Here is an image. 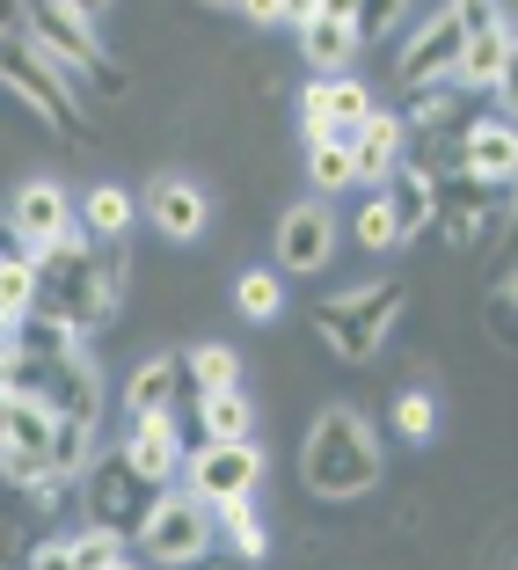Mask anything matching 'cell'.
<instances>
[{
    "instance_id": "cell-1",
    "label": "cell",
    "mask_w": 518,
    "mask_h": 570,
    "mask_svg": "<svg viewBox=\"0 0 518 570\" xmlns=\"http://www.w3.org/2000/svg\"><path fill=\"white\" fill-rule=\"evenodd\" d=\"M30 256V315L67 322L73 336L102 330L118 315V293H124V242H51V249H22Z\"/></svg>"
},
{
    "instance_id": "cell-2",
    "label": "cell",
    "mask_w": 518,
    "mask_h": 570,
    "mask_svg": "<svg viewBox=\"0 0 518 570\" xmlns=\"http://www.w3.org/2000/svg\"><path fill=\"white\" fill-rule=\"evenodd\" d=\"M300 475H307V490L329 498V504L366 498V490L380 483V439H372V424L358 417V410H321L307 446H300Z\"/></svg>"
},
{
    "instance_id": "cell-3",
    "label": "cell",
    "mask_w": 518,
    "mask_h": 570,
    "mask_svg": "<svg viewBox=\"0 0 518 570\" xmlns=\"http://www.w3.org/2000/svg\"><path fill=\"white\" fill-rule=\"evenodd\" d=\"M73 490H81V504H88V527H102V534H118V541H132L139 527H147L153 498H161V483L139 475L132 461H124V446H96L88 469L73 475Z\"/></svg>"
},
{
    "instance_id": "cell-4",
    "label": "cell",
    "mask_w": 518,
    "mask_h": 570,
    "mask_svg": "<svg viewBox=\"0 0 518 570\" xmlns=\"http://www.w3.org/2000/svg\"><path fill=\"white\" fill-rule=\"evenodd\" d=\"M0 387L22 395V403H44L51 417H96L102 410V381L81 352L30 358V352H16V344H0Z\"/></svg>"
},
{
    "instance_id": "cell-5",
    "label": "cell",
    "mask_w": 518,
    "mask_h": 570,
    "mask_svg": "<svg viewBox=\"0 0 518 570\" xmlns=\"http://www.w3.org/2000/svg\"><path fill=\"white\" fill-rule=\"evenodd\" d=\"M0 88H16V96L30 102L37 118H44L59 139H73V147H88V139H96V125H88L81 96H73L67 73L51 67V59L30 45V37H0Z\"/></svg>"
},
{
    "instance_id": "cell-6",
    "label": "cell",
    "mask_w": 518,
    "mask_h": 570,
    "mask_svg": "<svg viewBox=\"0 0 518 570\" xmlns=\"http://www.w3.org/2000/svg\"><path fill=\"white\" fill-rule=\"evenodd\" d=\"M395 315H401V285H358V293H336V301L315 307V336L336 358L366 366V358H380Z\"/></svg>"
},
{
    "instance_id": "cell-7",
    "label": "cell",
    "mask_w": 518,
    "mask_h": 570,
    "mask_svg": "<svg viewBox=\"0 0 518 570\" xmlns=\"http://www.w3.org/2000/svg\"><path fill=\"white\" fill-rule=\"evenodd\" d=\"M22 30H30V45L44 51V59H51L59 73H88V81H96L102 96H124V88H132V73L102 59V37H96V22L67 16L59 0H30V22H22Z\"/></svg>"
},
{
    "instance_id": "cell-8",
    "label": "cell",
    "mask_w": 518,
    "mask_h": 570,
    "mask_svg": "<svg viewBox=\"0 0 518 570\" xmlns=\"http://www.w3.org/2000/svg\"><path fill=\"white\" fill-rule=\"evenodd\" d=\"M132 541L153 556V563L190 570V563H198V556L219 541V534H212V504H198L190 490H183V498H168V490H161V498H153V512H147V527H139Z\"/></svg>"
},
{
    "instance_id": "cell-9",
    "label": "cell",
    "mask_w": 518,
    "mask_h": 570,
    "mask_svg": "<svg viewBox=\"0 0 518 570\" xmlns=\"http://www.w3.org/2000/svg\"><path fill=\"white\" fill-rule=\"evenodd\" d=\"M183 475H190V498L198 504L256 498V483H263V453H256V439H198V446L183 453Z\"/></svg>"
},
{
    "instance_id": "cell-10",
    "label": "cell",
    "mask_w": 518,
    "mask_h": 570,
    "mask_svg": "<svg viewBox=\"0 0 518 570\" xmlns=\"http://www.w3.org/2000/svg\"><path fill=\"white\" fill-rule=\"evenodd\" d=\"M329 256H336V213L321 198L292 205L278 219V271L285 278H315V271H329Z\"/></svg>"
},
{
    "instance_id": "cell-11",
    "label": "cell",
    "mask_w": 518,
    "mask_h": 570,
    "mask_svg": "<svg viewBox=\"0 0 518 570\" xmlns=\"http://www.w3.org/2000/svg\"><path fill=\"white\" fill-rule=\"evenodd\" d=\"M460 22H452V8H438L431 22H424L409 45H401V59H395V88L409 96V88H431V81H452V67H460Z\"/></svg>"
},
{
    "instance_id": "cell-12",
    "label": "cell",
    "mask_w": 518,
    "mask_h": 570,
    "mask_svg": "<svg viewBox=\"0 0 518 570\" xmlns=\"http://www.w3.org/2000/svg\"><path fill=\"white\" fill-rule=\"evenodd\" d=\"M343 147H351L358 184H372V190H380L387 176H395V168L409 161V118H395V110H372V118L358 125V132L343 139Z\"/></svg>"
},
{
    "instance_id": "cell-13",
    "label": "cell",
    "mask_w": 518,
    "mask_h": 570,
    "mask_svg": "<svg viewBox=\"0 0 518 570\" xmlns=\"http://www.w3.org/2000/svg\"><path fill=\"white\" fill-rule=\"evenodd\" d=\"M8 227L22 235V249H51V242L73 235V198L59 184H22L8 205Z\"/></svg>"
},
{
    "instance_id": "cell-14",
    "label": "cell",
    "mask_w": 518,
    "mask_h": 570,
    "mask_svg": "<svg viewBox=\"0 0 518 570\" xmlns=\"http://www.w3.org/2000/svg\"><path fill=\"white\" fill-rule=\"evenodd\" d=\"M124 461H132L139 475H153V483L168 490V475L183 469V432H176V417H168V410H132V432H124Z\"/></svg>"
},
{
    "instance_id": "cell-15",
    "label": "cell",
    "mask_w": 518,
    "mask_h": 570,
    "mask_svg": "<svg viewBox=\"0 0 518 570\" xmlns=\"http://www.w3.org/2000/svg\"><path fill=\"white\" fill-rule=\"evenodd\" d=\"M147 219L161 227L168 242H198V235H205V219H212V198H205V184H190V176H153Z\"/></svg>"
},
{
    "instance_id": "cell-16",
    "label": "cell",
    "mask_w": 518,
    "mask_h": 570,
    "mask_svg": "<svg viewBox=\"0 0 518 570\" xmlns=\"http://www.w3.org/2000/svg\"><path fill=\"white\" fill-rule=\"evenodd\" d=\"M460 168H468V184L482 190H504L518 176V132L504 118H482L468 125V139H460Z\"/></svg>"
},
{
    "instance_id": "cell-17",
    "label": "cell",
    "mask_w": 518,
    "mask_h": 570,
    "mask_svg": "<svg viewBox=\"0 0 518 570\" xmlns=\"http://www.w3.org/2000/svg\"><path fill=\"white\" fill-rule=\"evenodd\" d=\"M431 198H438V176L431 168H409V161L380 184V205H387V219H395V242H417L424 227H431Z\"/></svg>"
},
{
    "instance_id": "cell-18",
    "label": "cell",
    "mask_w": 518,
    "mask_h": 570,
    "mask_svg": "<svg viewBox=\"0 0 518 570\" xmlns=\"http://www.w3.org/2000/svg\"><path fill=\"white\" fill-rule=\"evenodd\" d=\"M504 81H511V22L475 30L460 45V67H452V88H504Z\"/></svg>"
},
{
    "instance_id": "cell-19",
    "label": "cell",
    "mask_w": 518,
    "mask_h": 570,
    "mask_svg": "<svg viewBox=\"0 0 518 570\" xmlns=\"http://www.w3.org/2000/svg\"><path fill=\"white\" fill-rule=\"evenodd\" d=\"M124 403H132V410H168V417H176L183 403H198V395H190L183 358H168V352H161V358H147V366L124 381Z\"/></svg>"
},
{
    "instance_id": "cell-20",
    "label": "cell",
    "mask_w": 518,
    "mask_h": 570,
    "mask_svg": "<svg viewBox=\"0 0 518 570\" xmlns=\"http://www.w3.org/2000/svg\"><path fill=\"white\" fill-rule=\"evenodd\" d=\"M300 51H307V67H315L321 81H336V73H351L358 37H351V22H336V16H307L300 22Z\"/></svg>"
},
{
    "instance_id": "cell-21",
    "label": "cell",
    "mask_w": 518,
    "mask_h": 570,
    "mask_svg": "<svg viewBox=\"0 0 518 570\" xmlns=\"http://www.w3.org/2000/svg\"><path fill=\"white\" fill-rule=\"evenodd\" d=\"M132 213H139L132 190L96 184V190L81 198V227H73V235H81V242H124V235H132Z\"/></svg>"
},
{
    "instance_id": "cell-22",
    "label": "cell",
    "mask_w": 518,
    "mask_h": 570,
    "mask_svg": "<svg viewBox=\"0 0 518 570\" xmlns=\"http://www.w3.org/2000/svg\"><path fill=\"white\" fill-rule=\"evenodd\" d=\"M366 118H372V88L366 81H351V73L321 81V139H351Z\"/></svg>"
},
{
    "instance_id": "cell-23",
    "label": "cell",
    "mask_w": 518,
    "mask_h": 570,
    "mask_svg": "<svg viewBox=\"0 0 518 570\" xmlns=\"http://www.w3.org/2000/svg\"><path fill=\"white\" fill-rule=\"evenodd\" d=\"M44 446H51V410L0 387V453H44Z\"/></svg>"
},
{
    "instance_id": "cell-24",
    "label": "cell",
    "mask_w": 518,
    "mask_h": 570,
    "mask_svg": "<svg viewBox=\"0 0 518 570\" xmlns=\"http://www.w3.org/2000/svg\"><path fill=\"white\" fill-rule=\"evenodd\" d=\"M212 534H227V541H235V556H241V563H263V556H270V534H263V520H256V504H249V498L212 504Z\"/></svg>"
},
{
    "instance_id": "cell-25",
    "label": "cell",
    "mask_w": 518,
    "mask_h": 570,
    "mask_svg": "<svg viewBox=\"0 0 518 570\" xmlns=\"http://www.w3.org/2000/svg\"><path fill=\"white\" fill-rule=\"evenodd\" d=\"M183 373H190V395H219V387H241V358H235V344H198V352H183Z\"/></svg>"
},
{
    "instance_id": "cell-26",
    "label": "cell",
    "mask_w": 518,
    "mask_h": 570,
    "mask_svg": "<svg viewBox=\"0 0 518 570\" xmlns=\"http://www.w3.org/2000/svg\"><path fill=\"white\" fill-rule=\"evenodd\" d=\"M198 432L205 439H249V395L241 387H219V395H198Z\"/></svg>"
},
{
    "instance_id": "cell-27",
    "label": "cell",
    "mask_w": 518,
    "mask_h": 570,
    "mask_svg": "<svg viewBox=\"0 0 518 570\" xmlns=\"http://www.w3.org/2000/svg\"><path fill=\"white\" fill-rule=\"evenodd\" d=\"M235 307H241L249 322H278V307H285L278 271H241V278H235Z\"/></svg>"
},
{
    "instance_id": "cell-28",
    "label": "cell",
    "mask_w": 518,
    "mask_h": 570,
    "mask_svg": "<svg viewBox=\"0 0 518 570\" xmlns=\"http://www.w3.org/2000/svg\"><path fill=\"white\" fill-rule=\"evenodd\" d=\"M307 176H315V190H351V184H358L351 147H343V139H321V147H307Z\"/></svg>"
},
{
    "instance_id": "cell-29",
    "label": "cell",
    "mask_w": 518,
    "mask_h": 570,
    "mask_svg": "<svg viewBox=\"0 0 518 570\" xmlns=\"http://www.w3.org/2000/svg\"><path fill=\"white\" fill-rule=\"evenodd\" d=\"M401 16H409V0H358L351 8V37L358 45H380V37H395Z\"/></svg>"
},
{
    "instance_id": "cell-30",
    "label": "cell",
    "mask_w": 518,
    "mask_h": 570,
    "mask_svg": "<svg viewBox=\"0 0 518 570\" xmlns=\"http://www.w3.org/2000/svg\"><path fill=\"white\" fill-rule=\"evenodd\" d=\"M395 432L409 439V446H424V439L438 432V403L424 395V387H409V395H395Z\"/></svg>"
},
{
    "instance_id": "cell-31",
    "label": "cell",
    "mask_w": 518,
    "mask_h": 570,
    "mask_svg": "<svg viewBox=\"0 0 518 570\" xmlns=\"http://www.w3.org/2000/svg\"><path fill=\"white\" fill-rule=\"evenodd\" d=\"M30 315V256H0V322Z\"/></svg>"
},
{
    "instance_id": "cell-32",
    "label": "cell",
    "mask_w": 518,
    "mask_h": 570,
    "mask_svg": "<svg viewBox=\"0 0 518 570\" xmlns=\"http://www.w3.org/2000/svg\"><path fill=\"white\" fill-rule=\"evenodd\" d=\"M67 556H73V570H102V563H118V556H124V541L102 534V527H88V534L67 541Z\"/></svg>"
},
{
    "instance_id": "cell-33",
    "label": "cell",
    "mask_w": 518,
    "mask_h": 570,
    "mask_svg": "<svg viewBox=\"0 0 518 570\" xmlns=\"http://www.w3.org/2000/svg\"><path fill=\"white\" fill-rule=\"evenodd\" d=\"M351 227H358V242H366V249H401V242H395V219H387V205H380V190L358 205Z\"/></svg>"
},
{
    "instance_id": "cell-34",
    "label": "cell",
    "mask_w": 518,
    "mask_h": 570,
    "mask_svg": "<svg viewBox=\"0 0 518 570\" xmlns=\"http://www.w3.org/2000/svg\"><path fill=\"white\" fill-rule=\"evenodd\" d=\"M409 102H417V110H409V118H417V125H438V118H446V102H452V81H431V88H409Z\"/></svg>"
},
{
    "instance_id": "cell-35",
    "label": "cell",
    "mask_w": 518,
    "mask_h": 570,
    "mask_svg": "<svg viewBox=\"0 0 518 570\" xmlns=\"http://www.w3.org/2000/svg\"><path fill=\"white\" fill-rule=\"evenodd\" d=\"M235 8L249 22H263V30H278V22H285V0H235Z\"/></svg>"
},
{
    "instance_id": "cell-36",
    "label": "cell",
    "mask_w": 518,
    "mask_h": 570,
    "mask_svg": "<svg viewBox=\"0 0 518 570\" xmlns=\"http://www.w3.org/2000/svg\"><path fill=\"white\" fill-rule=\"evenodd\" d=\"M30 570H73V556H67V541H44V549L30 556Z\"/></svg>"
},
{
    "instance_id": "cell-37",
    "label": "cell",
    "mask_w": 518,
    "mask_h": 570,
    "mask_svg": "<svg viewBox=\"0 0 518 570\" xmlns=\"http://www.w3.org/2000/svg\"><path fill=\"white\" fill-rule=\"evenodd\" d=\"M22 22H30V0H0V37H22Z\"/></svg>"
},
{
    "instance_id": "cell-38",
    "label": "cell",
    "mask_w": 518,
    "mask_h": 570,
    "mask_svg": "<svg viewBox=\"0 0 518 570\" xmlns=\"http://www.w3.org/2000/svg\"><path fill=\"white\" fill-rule=\"evenodd\" d=\"M59 8H67V16H81V22H102V8H110V0H59Z\"/></svg>"
},
{
    "instance_id": "cell-39",
    "label": "cell",
    "mask_w": 518,
    "mask_h": 570,
    "mask_svg": "<svg viewBox=\"0 0 518 570\" xmlns=\"http://www.w3.org/2000/svg\"><path fill=\"white\" fill-rule=\"evenodd\" d=\"M351 8L358 0H321V16H336V22H351Z\"/></svg>"
},
{
    "instance_id": "cell-40",
    "label": "cell",
    "mask_w": 518,
    "mask_h": 570,
    "mask_svg": "<svg viewBox=\"0 0 518 570\" xmlns=\"http://www.w3.org/2000/svg\"><path fill=\"white\" fill-rule=\"evenodd\" d=\"M205 8H235V0H205Z\"/></svg>"
},
{
    "instance_id": "cell-41",
    "label": "cell",
    "mask_w": 518,
    "mask_h": 570,
    "mask_svg": "<svg viewBox=\"0 0 518 570\" xmlns=\"http://www.w3.org/2000/svg\"><path fill=\"white\" fill-rule=\"evenodd\" d=\"M0 330H8V322H0Z\"/></svg>"
},
{
    "instance_id": "cell-42",
    "label": "cell",
    "mask_w": 518,
    "mask_h": 570,
    "mask_svg": "<svg viewBox=\"0 0 518 570\" xmlns=\"http://www.w3.org/2000/svg\"><path fill=\"white\" fill-rule=\"evenodd\" d=\"M315 8H321V0H315Z\"/></svg>"
}]
</instances>
